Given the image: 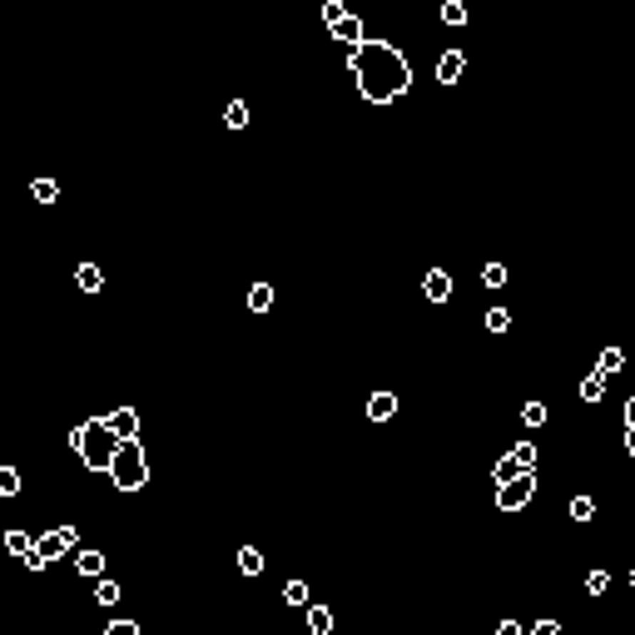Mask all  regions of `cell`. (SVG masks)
<instances>
[{"label":"cell","mask_w":635,"mask_h":635,"mask_svg":"<svg viewBox=\"0 0 635 635\" xmlns=\"http://www.w3.org/2000/svg\"><path fill=\"white\" fill-rule=\"evenodd\" d=\"M75 452H80V462L90 467V472H109V457H114V447H119V437L109 432L105 417H85V422L75 427Z\"/></svg>","instance_id":"cell-2"},{"label":"cell","mask_w":635,"mask_h":635,"mask_svg":"<svg viewBox=\"0 0 635 635\" xmlns=\"http://www.w3.org/2000/svg\"><path fill=\"white\" fill-rule=\"evenodd\" d=\"M482 283H487V288H507V268H502V263H487Z\"/></svg>","instance_id":"cell-28"},{"label":"cell","mask_w":635,"mask_h":635,"mask_svg":"<svg viewBox=\"0 0 635 635\" xmlns=\"http://www.w3.org/2000/svg\"><path fill=\"white\" fill-rule=\"evenodd\" d=\"M606 586H611V576H606V571H591V576H586V591H591V596H601Z\"/></svg>","instance_id":"cell-32"},{"label":"cell","mask_w":635,"mask_h":635,"mask_svg":"<svg viewBox=\"0 0 635 635\" xmlns=\"http://www.w3.org/2000/svg\"><path fill=\"white\" fill-rule=\"evenodd\" d=\"M75 546H80L75 527H55V531H45V536L25 551V566H30V571H45L55 556H65V551H75Z\"/></svg>","instance_id":"cell-4"},{"label":"cell","mask_w":635,"mask_h":635,"mask_svg":"<svg viewBox=\"0 0 635 635\" xmlns=\"http://www.w3.org/2000/svg\"><path fill=\"white\" fill-rule=\"evenodd\" d=\"M422 293H427V298H432V303H447V298H452V273H442V268H432V273H427V278H422Z\"/></svg>","instance_id":"cell-8"},{"label":"cell","mask_w":635,"mask_h":635,"mask_svg":"<svg viewBox=\"0 0 635 635\" xmlns=\"http://www.w3.org/2000/svg\"><path fill=\"white\" fill-rule=\"evenodd\" d=\"M105 422L114 437H139V412L134 407H114V412H105Z\"/></svg>","instance_id":"cell-7"},{"label":"cell","mask_w":635,"mask_h":635,"mask_svg":"<svg viewBox=\"0 0 635 635\" xmlns=\"http://www.w3.org/2000/svg\"><path fill=\"white\" fill-rule=\"evenodd\" d=\"M442 20L447 25H467V5L462 0H442Z\"/></svg>","instance_id":"cell-21"},{"label":"cell","mask_w":635,"mask_h":635,"mask_svg":"<svg viewBox=\"0 0 635 635\" xmlns=\"http://www.w3.org/2000/svg\"><path fill=\"white\" fill-rule=\"evenodd\" d=\"M462 75H467V50H442L437 55V80L442 85H457Z\"/></svg>","instance_id":"cell-6"},{"label":"cell","mask_w":635,"mask_h":635,"mask_svg":"<svg viewBox=\"0 0 635 635\" xmlns=\"http://www.w3.org/2000/svg\"><path fill=\"white\" fill-rule=\"evenodd\" d=\"M517 472H531V467H522V462H517V457L507 452V457L497 462V482H507V477H517Z\"/></svg>","instance_id":"cell-26"},{"label":"cell","mask_w":635,"mask_h":635,"mask_svg":"<svg viewBox=\"0 0 635 635\" xmlns=\"http://www.w3.org/2000/svg\"><path fill=\"white\" fill-rule=\"evenodd\" d=\"M626 422H635V392H631V402H626Z\"/></svg>","instance_id":"cell-35"},{"label":"cell","mask_w":635,"mask_h":635,"mask_svg":"<svg viewBox=\"0 0 635 635\" xmlns=\"http://www.w3.org/2000/svg\"><path fill=\"white\" fill-rule=\"evenodd\" d=\"M20 492V472L15 467H0V497H15Z\"/></svg>","instance_id":"cell-25"},{"label":"cell","mask_w":635,"mask_h":635,"mask_svg":"<svg viewBox=\"0 0 635 635\" xmlns=\"http://www.w3.org/2000/svg\"><path fill=\"white\" fill-rule=\"evenodd\" d=\"M75 278H80V288H85V293H100V288H105V273H100L95 263H80V268H75Z\"/></svg>","instance_id":"cell-12"},{"label":"cell","mask_w":635,"mask_h":635,"mask_svg":"<svg viewBox=\"0 0 635 635\" xmlns=\"http://www.w3.org/2000/svg\"><path fill=\"white\" fill-rule=\"evenodd\" d=\"M531 492H536V477H531V472H517V477L497 482V507H502V512H522L531 502Z\"/></svg>","instance_id":"cell-5"},{"label":"cell","mask_w":635,"mask_h":635,"mask_svg":"<svg viewBox=\"0 0 635 635\" xmlns=\"http://www.w3.org/2000/svg\"><path fill=\"white\" fill-rule=\"evenodd\" d=\"M30 194H35L40 204H55V199H60V184H55V179H35V184H30Z\"/></svg>","instance_id":"cell-18"},{"label":"cell","mask_w":635,"mask_h":635,"mask_svg":"<svg viewBox=\"0 0 635 635\" xmlns=\"http://www.w3.org/2000/svg\"><path fill=\"white\" fill-rule=\"evenodd\" d=\"M487 327H492V332H507V327H512V313H507V308H492V313H487Z\"/></svg>","instance_id":"cell-29"},{"label":"cell","mask_w":635,"mask_h":635,"mask_svg":"<svg viewBox=\"0 0 635 635\" xmlns=\"http://www.w3.org/2000/svg\"><path fill=\"white\" fill-rule=\"evenodd\" d=\"M347 70L357 75V95L367 105H392L412 90V70H407V55L387 40H362L347 50Z\"/></svg>","instance_id":"cell-1"},{"label":"cell","mask_w":635,"mask_h":635,"mask_svg":"<svg viewBox=\"0 0 635 635\" xmlns=\"http://www.w3.org/2000/svg\"><path fill=\"white\" fill-rule=\"evenodd\" d=\"M223 124H228V129H243V124H248V105H243V100H233V105L223 109Z\"/></svg>","instance_id":"cell-19"},{"label":"cell","mask_w":635,"mask_h":635,"mask_svg":"<svg viewBox=\"0 0 635 635\" xmlns=\"http://www.w3.org/2000/svg\"><path fill=\"white\" fill-rule=\"evenodd\" d=\"M109 635H139V626H134V621H114V626H109Z\"/></svg>","instance_id":"cell-33"},{"label":"cell","mask_w":635,"mask_h":635,"mask_svg":"<svg viewBox=\"0 0 635 635\" xmlns=\"http://www.w3.org/2000/svg\"><path fill=\"white\" fill-rule=\"evenodd\" d=\"M327 30H332V40H342V45H362V20H357V15H342V20H332Z\"/></svg>","instance_id":"cell-9"},{"label":"cell","mask_w":635,"mask_h":635,"mask_svg":"<svg viewBox=\"0 0 635 635\" xmlns=\"http://www.w3.org/2000/svg\"><path fill=\"white\" fill-rule=\"evenodd\" d=\"M342 15H347L342 0H322V25H332V20H342Z\"/></svg>","instance_id":"cell-30"},{"label":"cell","mask_w":635,"mask_h":635,"mask_svg":"<svg viewBox=\"0 0 635 635\" xmlns=\"http://www.w3.org/2000/svg\"><path fill=\"white\" fill-rule=\"evenodd\" d=\"M392 412H397V397L392 392H372L367 397V417L372 422H392Z\"/></svg>","instance_id":"cell-10"},{"label":"cell","mask_w":635,"mask_h":635,"mask_svg":"<svg viewBox=\"0 0 635 635\" xmlns=\"http://www.w3.org/2000/svg\"><path fill=\"white\" fill-rule=\"evenodd\" d=\"M70 556H75V566H80V576H95V581L105 576V556H100V551H80V546H75Z\"/></svg>","instance_id":"cell-11"},{"label":"cell","mask_w":635,"mask_h":635,"mask_svg":"<svg viewBox=\"0 0 635 635\" xmlns=\"http://www.w3.org/2000/svg\"><path fill=\"white\" fill-rule=\"evenodd\" d=\"M248 308H253V313H268V308H273V288H268V283H253V288H248Z\"/></svg>","instance_id":"cell-14"},{"label":"cell","mask_w":635,"mask_h":635,"mask_svg":"<svg viewBox=\"0 0 635 635\" xmlns=\"http://www.w3.org/2000/svg\"><path fill=\"white\" fill-rule=\"evenodd\" d=\"M601 397H606V372L596 367V372L581 382V402H601Z\"/></svg>","instance_id":"cell-13"},{"label":"cell","mask_w":635,"mask_h":635,"mask_svg":"<svg viewBox=\"0 0 635 635\" xmlns=\"http://www.w3.org/2000/svg\"><path fill=\"white\" fill-rule=\"evenodd\" d=\"M522 467H536V442H517V452H512Z\"/></svg>","instance_id":"cell-31"},{"label":"cell","mask_w":635,"mask_h":635,"mask_svg":"<svg viewBox=\"0 0 635 635\" xmlns=\"http://www.w3.org/2000/svg\"><path fill=\"white\" fill-rule=\"evenodd\" d=\"M109 482H114L119 492H139V487L149 482V457H144L139 437H119V447H114V457H109Z\"/></svg>","instance_id":"cell-3"},{"label":"cell","mask_w":635,"mask_h":635,"mask_svg":"<svg viewBox=\"0 0 635 635\" xmlns=\"http://www.w3.org/2000/svg\"><path fill=\"white\" fill-rule=\"evenodd\" d=\"M95 601H100V606H114V601H119V581L100 576V586H95Z\"/></svg>","instance_id":"cell-20"},{"label":"cell","mask_w":635,"mask_h":635,"mask_svg":"<svg viewBox=\"0 0 635 635\" xmlns=\"http://www.w3.org/2000/svg\"><path fill=\"white\" fill-rule=\"evenodd\" d=\"M522 422L527 427H546V402H527V407H522Z\"/></svg>","instance_id":"cell-27"},{"label":"cell","mask_w":635,"mask_h":635,"mask_svg":"<svg viewBox=\"0 0 635 635\" xmlns=\"http://www.w3.org/2000/svg\"><path fill=\"white\" fill-rule=\"evenodd\" d=\"M283 601H288V606H308V586H303V581H288V586H283Z\"/></svg>","instance_id":"cell-24"},{"label":"cell","mask_w":635,"mask_h":635,"mask_svg":"<svg viewBox=\"0 0 635 635\" xmlns=\"http://www.w3.org/2000/svg\"><path fill=\"white\" fill-rule=\"evenodd\" d=\"M238 571H243V576H258V571H263V551H258V546H243V551H238Z\"/></svg>","instance_id":"cell-16"},{"label":"cell","mask_w":635,"mask_h":635,"mask_svg":"<svg viewBox=\"0 0 635 635\" xmlns=\"http://www.w3.org/2000/svg\"><path fill=\"white\" fill-rule=\"evenodd\" d=\"M308 631H313V635L332 631V611H327V606H308Z\"/></svg>","instance_id":"cell-17"},{"label":"cell","mask_w":635,"mask_h":635,"mask_svg":"<svg viewBox=\"0 0 635 635\" xmlns=\"http://www.w3.org/2000/svg\"><path fill=\"white\" fill-rule=\"evenodd\" d=\"M631 591H635V566H631Z\"/></svg>","instance_id":"cell-36"},{"label":"cell","mask_w":635,"mask_h":635,"mask_svg":"<svg viewBox=\"0 0 635 635\" xmlns=\"http://www.w3.org/2000/svg\"><path fill=\"white\" fill-rule=\"evenodd\" d=\"M571 522H596V502L591 497H576L571 502Z\"/></svg>","instance_id":"cell-22"},{"label":"cell","mask_w":635,"mask_h":635,"mask_svg":"<svg viewBox=\"0 0 635 635\" xmlns=\"http://www.w3.org/2000/svg\"><path fill=\"white\" fill-rule=\"evenodd\" d=\"M30 546H35V541H30L25 531H5V551H10V556H25Z\"/></svg>","instance_id":"cell-23"},{"label":"cell","mask_w":635,"mask_h":635,"mask_svg":"<svg viewBox=\"0 0 635 635\" xmlns=\"http://www.w3.org/2000/svg\"><path fill=\"white\" fill-rule=\"evenodd\" d=\"M596 367H601V372H606V377H616V372H621V367H626V352H621V347H606V352H601V357H596Z\"/></svg>","instance_id":"cell-15"},{"label":"cell","mask_w":635,"mask_h":635,"mask_svg":"<svg viewBox=\"0 0 635 635\" xmlns=\"http://www.w3.org/2000/svg\"><path fill=\"white\" fill-rule=\"evenodd\" d=\"M626 452L635 457V422H626Z\"/></svg>","instance_id":"cell-34"}]
</instances>
